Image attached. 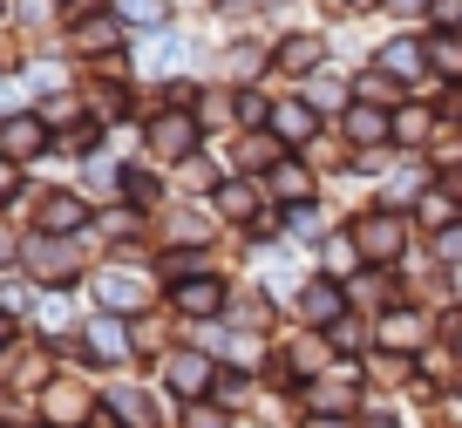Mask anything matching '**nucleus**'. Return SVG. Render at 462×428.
I'll list each match as a JSON object with an SVG mask.
<instances>
[{"instance_id":"nucleus-1","label":"nucleus","mask_w":462,"mask_h":428,"mask_svg":"<svg viewBox=\"0 0 462 428\" xmlns=\"http://www.w3.org/2000/svg\"><path fill=\"white\" fill-rule=\"evenodd\" d=\"M346 231H354V245H361L367 265H402L408 245H415V211H402V204H361V211L346 218Z\"/></svg>"},{"instance_id":"nucleus-2","label":"nucleus","mask_w":462,"mask_h":428,"mask_svg":"<svg viewBox=\"0 0 462 428\" xmlns=\"http://www.w3.org/2000/svg\"><path fill=\"white\" fill-rule=\"evenodd\" d=\"M198 143H204V116L198 109H157V116H150V129H143V150H150L157 171L190 163V157H198Z\"/></svg>"},{"instance_id":"nucleus-3","label":"nucleus","mask_w":462,"mask_h":428,"mask_svg":"<svg viewBox=\"0 0 462 428\" xmlns=\"http://www.w3.org/2000/svg\"><path fill=\"white\" fill-rule=\"evenodd\" d=\"M374 69H381V75H394V82H402L408 96L435 88V69H429V34H421V28H402V34H388V42L374 48Z\"/></svg>"},{"instance_id":"nucleus-4","label":"nucleus","mask_w":462,"mask_h":428,"mask_svg":"<svg viewBox=\"0 0 462 428\" xmlns=\"http://www.w3.org/2000/svg\"><path fill=\"white\" fill-rule=\"evenodd\" d=\"M374 347H381V354H408V360H421V354L435 347V313H421L415 300L388 306V313L374 320Z\"/></svg>"},{"instance_id":"nucleus-5","label":"nucleus","mask_w":462,"mask_h":428,"mask_svg":"<svg viewBox=\"0 0 462 428\" xmlns=\"http://www.w3.org/2000/svg\"><path fill=\"white\" fill-rule=\"evenodd\" d=\"M273 69L286 75V82H306V75L333 69V34L327 28H292L273 42Z\"/></svg>"},{"instance_id":"nucleus-6","label":"nucleus","mask_w":462,"mask_h":428,"mask_svg":"<svg viewBox=\"0 0 462 428\" xmlns=\"http://www.w3.org/2000/svg\"><path fill=\"white\" fill-rule=\"evenodd\" d=\"M292 313H300V327H319V333H327L333 320L354 313V300H346V279H333V272H306L300 293H292Z\"/></svg>"},{"instance_id":"nucleus-7","label":"nucleus","mask_w":462,"mask_h":428,"mask_svg":"<svg viewBox=\"0 0 462 428\" xmlns=\"http://www.w3.org/2000/svg\"><path fill=\"white\" fill-rule=\"evenodd\" d=\"M211 381H217V360L204 354V347H171V354H163V395L171 401H204L211 395Z\"/></svg>"},{"instance_id":"nucleus-8","label":"nucleus","mask_w":462,"mask_h":428,"mask_svg":"<svg viewBox=\"0 0 462 428\" xmlns=\"http://www.w3.org/2000/svg\"><path fill=\"white\" fill-rule=\"evenodd\" d=\"M292 401H300V414H361L367 408V387L354 381L346 368H327L319 381H306Z\"/></svg>"},{"instance_id":"nucleus-9","label":"nucleus","mask_w":462,"mask_h":428,"mask_svg":"<svg viewBox=\"0 0 462 428\" xmlns=\"http://www.w3.org/2000/svg\"><path fill=\"white\" fill-rule=\"evenodd\" d=\"M171 306L198 327V320H225L231 313V279L225 272H198V279H184V285H171Z\"/></svg>"},{"instance_id":"nucleus-10","label":"nucleus","mask_w":462,"mask_h":428,"mask_svg":"<svg viewBox=\"0 0 462 428\" xmlns=\"http://www.w3.org/2000/svg\"><path fill=\"white\" fill-rule=\"evenodd\" d=\"M265 129H273L286 150H300V157H306V150L327 136V116H319L306 96H279V102H273V123H265Z\"/></svg>"},{"instance_id":"nucleus-11","label":"nucleus","mask_w":462,"mask_h":428,"mask_svg":"<svg viewBox=\"0 0 462 428\" xmlns=\"http://www.w3.org/2000/svg\"><path fill=\"white\" fill-rule=\"evenodd\" d=\"M204 204H211L225 225H252V218H259L273 198H265L259 177H238V171H231V177H217V184H211V198H204Z\"/></svg>"},{"instance_id":"nucleus-12","label":"nucleus","mask_w":462,"mask_h":428,"mask_svg":"<svg viewBox=\"0 0 462 428\" xmlns=\"http://www.w3.org/2000/svg\"><path fill=\"white\" fill-rule=\"evenodd\" d=\"M333 129L346 150H394V109H381V102H354Z\"/></svg>"},{"instance_id":"nucleus-13","label":"nucleus","mask_w":462,"mask_h":428,"mask_svg":"<svg viewBox=\"0 0 462 428\" xmlns=\"http://www.w3.org/2000/svg\"><path fill=\"white\" fill-rule=\"evenodd\" d=\"M333 231H340V225H333V211H327L319 198H306V204H279V238L300 245V252H319Z\"/></svg>"},{"instance_id":"nucleus-14","label":"nucleus","mask_w":462,"mask_h":428,"mask_svg":"<svg viewBox=\"0 0 462 428\" xmlns=\"http://www.w3.org/2000/svg\"><path fill=\"white\" fill-rule=\"evenodd\" d=\"M88 293H96L102 313H143V306H150V279H143V272H130V265L96 272V279H88Z\"/></svg>"},{"instance_id":"nucleus-15","label":"nucleus","mask_w":462,"mask_h":428,"mask_svg":"<svg viewBox=\"0 0 462 428\" xmlns=\"http://www.w3.org/2000/svg\"><path fill=\"white\" fill-rule=\"evenodd\" d=\"M217 225H225V218H217L211 204H177V211L163 218V245H171V252H211Z\"/></svg>"},{"instance_id":"nucleus-16","label":"nucleus","mask_w":462,"mask_h":428,"mask_svg":"<svg viewBox=\"0 0 462 428\" xmlns=\"http://www.w3.org/2000/svg\"><path fill=\"white\" fill-rule=\"evenodd\" d=\"M82 354L102 360V368H123V360L136 354V333L123 327V313H102V320H88V327H82Z\"/></svg>"},{"instance_id":"nucleus-17","label":"nucleus","mask_w":462,"mask_h":428,"mask_svg":"<svg viewBox=\"0 0 462 428\" xmlns=\"http://www.w3.org/2000/svg\"><path fill=\"white\" fill-rule=\"evenodd\" d=\"M259 184H265V198H273V204H306V198H319V171L300 157V150H292L286 163H273Z\"/></svg>"},{"instance_id":"nucleus-18","label":"nucleus","mask_w":462,"mask_h":428,"mask_svg":"<svg viewBox=\"0 0 462 428\" xmlns=\"http://www.w3.org/2000/svg\"><path fill=\"white\" fill-rule=\"evenodd\" d=\"M346 300H354V313H388V306H402V285H394V265H361L354 279H346Z\"/></svg>"},{"instance_id":"nucleus-19","label":"nucleus","mask_w":462,"mask_h":428,"mask_svg":"<svg viewBox=\"0 0 462 428\" xmlns=\"http://www.w3.org/2000/svg\"><path fill=\"white\" fill-rule=\"evenodd\" d=\"M21 258H28V265L42 272L48 285H75V238H55V231H34V238L21 245Z\"/></svg>"},{"instance_id":"nucleus-20","label":"nucleus","mask_w":462,"mask_h":428,"mask_svg":"<svg viewBox=\"0 0 462 428\" xmlns=\"http://www.w3.org/2000/svg\"><path fill=\"white\" fill-rule=\"evenodd\" d=\"M292 150L273 136V129H238V143H231V171L238 177H265L273 163H286Z\"/></svg>"},{"instance_id":"nucleus-21","label":"nucleus","mask_w":462,"mask_h":428,"mask_svg":"<svg viewBox=\"0 0 462 428\" xmlns=\"http://www.w3.org/2000/svg\"><path fill=\"white\" fill-rule=\"evenodd\" d=\"M34 225L55 231V238H82L88 231V204L75 198V191H42V198H34Z\"/></svg>"},{"instance_id":"nucleus-22","label":"nucleus","mask_w":462,"mask_h":428,"mask_svg":"<svg viewBox=\"0 0 462 428\" xmlns=\"http://www.w3.org/2000/svg\"><path fill=\"white\" fill-rule=\"evenodd\" d=\"M442 136V116L435 109H421L415 96L402 102V109H394V150H402V157H429V143Z\"/></svg>"},{"instance_id":"nucleus-23","label":"nucleus","mask_w":462,"mask_h":428,"mask_svg":"<svg viewBox=\"0 0 462 428\" xmlns=\"http://www.w3.org/2000/svg\"><path fill=\"white\" fill-rule=\"evenodd\" d=\"M300 96L313 102L327 123H340L346 109H354V75H340V69H319V75H306L300 82Z\"/></svg>"},{"instance_id":"nucleus-24","label":"nucleus","mask_w":462,"mask_h":428,"mask_svg":"<svg viewBox=\"0 0 462 428\" xmlns=\"http://www.w3.org/2000/svg\"><path fill=\"white\" fill-rule=\"evenodd\" d=\"M42 150H48V123H42V109L7 116V123H0V157H7V163H28V157H42Z\"/></svg>"},{"instance_id":"nucleus-25","label":"nucleus","mask_w":462,"mask_h":428,"mask_svg":"<svg viewBox=\"0 0 462 428\" xmlns=\"http://www.w3.org/2000/svg\"><path fill=\"white\" fill-rule=\"evenodd\" d=\"M279 354H286V368L300 374V387H306V381H319V374L333 368V347H327V333H319V327H300L286 347H279Z\"/></svg>"},{"instance_id":"nucleus-26","label":"nucleus","mask_w":462,"mask_h":428,"mask_svg":"<svg viewBox=\"0 0 462 428\" xmlns=\"http://www.w3.org/2000/svg\"><path fill=\"white\" fill-rule=\"evenodd\" d=\"M327 347H333V360H367V354H374V320H367V313L333 320V327H327Z\"/></svg>"},{"instance_id":"nucleus-27","label":"nucleus","mask_w":462,"mask_h":428,"mask_svg":"<svg viewBox=\"0 0 462 428\" xmlns=\"http://www.w3.org/2000/svg\"><path fill=\"white\" fill-rule=\"evenodd\" d=\"M415 225L421 231H448V225H462V198L456 191H442V184H429L415 198Z\"/></svg>"},{"instance_id":"nucleus-28","label":"nucleus","mask_w":462,"mask_h":428,"mask_svg":"<svg viewBox=\"0 0 462 428\" xmlns=\"http://www.w3.org/2000/svg\"><path fill=\"white\" fill-rule=\"evenodd\" d=\"M259 395V374L252 368H238V360H217V381H211V401H225L231 414L245 408V401Z\"/></svg>"},{"instance_id":"nucleus-29","label":"nucleus","mask_w":462,"mask_h":428,"mask_svg":"<svg viewBox=\"0 0 462 428\" xmlns=\"http://www.w3.org/2000/svg\"><path fill=\"white\" fill-rule=\"evenodd\" d=\"M109 414H116V422H130V428H157V395H143V387H130V381H116V387H109Z\"/></svg>"},{"instance_id":"nucleus-30","label":"nucleus","mask_w":462,"mask_h":428,"mask_svg":"<svg viewBox=\"0 0 462 428\" xmlns=\"http://www.w3.org/2000/svg\"><path fill=\"white\" fill-rule=\"evenodd\" d=\"M265 69H273V55H265L259 42H231V48H225V82H231V88H252Z\"/></svg>"},{"instance_id":"nucleus-31","label":"nucleus","mask_w":462,"mask_h":428,"mask_svg":"<svg viewBox=\"0 0 462 428\" xmlns=\"http://www.w3.org/2000/svg\"><path fill=\"white\" fill-rule=\"evenodd\" d=\"M313 258H319V272H333V279H354V272H361V265H367V258H361V245H354V231H346V225H340V231H333V238H327V245H319V252H313Z\"/></svg>"},{"instance_id":"nucleus-32","label":"nucleus","mask_w":462,"mask_h":428,"mask_svg":"<svg viewBox=\"0 0 462 428\" xmlns=\"http://www.w3.org/2000/svg\"><path fill=\"white\" fill-rule=\"evenodd\" d=\"M354 102H381V109H402L408 88L394 82V75H381L374 61H367V69H354Z\"/></svg>"},{"instance_id":"nucleus-33","label":"nucleus","mask_w":462,"mask_h":428,"mask_svg":"<svg viewBox=\"0 0 462 428\" xmlns=\"http://www.w3.org/2000/svg\"><path fill=\"white\" fill-rule=\"evenodd\" d=\"M429 34V69H435V82H462V34H448V28H421Z\"/></svg>"},{"instance_id":"nucleus-34","label":"nucleus","mask_w":462,"mask_h":428,"mask_svg":"<svg viewBox=\"0 0 462 428\" xmlns=\"http://www.w3.org/2000/svg\"><path fill=\"white\" fill-rule=\"evenodd\" d=\"M171 14H177V0H116V21H123V28H143V34L171 28Z\"/></svg>"},{"instance_id":"nucleus-35","label":"nucleus","mask_w":462,"mask_h":428,"mask_svg":"<svg viewBox=\"0 0 462 428\" xmlns=\"http://www.w3.org/2000/svg\"><path fill=\"white\" fill-rule=\"evenodd\" d=\"M361 374H367V387H408V381H415V360H408V354H381V347H374V354L361 360Z\"/></svg>"},{"instance_id":"nucleus-36","label":"nucleus","mask_w":462,"mask_h":428,"mask_svg":"<svg viewBox=\"0 0 462 428\" xmlns=\"http://www.w3.org/2000/svg\"><path fill=\"white\" fill-rule=\"evenodd\" d=\"M273 102L279 96H265L259 82H252V88H231V123H238V129H265V123H273Z\"/></svg>"},{"instance_id":"nucleus-37","label":"nucleus","mask_w":462,"mask_h":428,"mask_svg":"<svg viewBox=\"0 0 462 428\" xmlns=\"http://www.w3.org/2000/svg\"><path fill=\"white\" fill-rule=\"evenodd\" d=\"M116 42H123V21H116V14L75 21V48H88V55H96V48H116Z\"/></svg>"},{"instance_id":"nucleus-38","label":"nucleus","mask_w":462,"mask_h":428,"mask_svg":"<svg viewBox=\"0 0 462 428\" xmlns=\"http://www.w3.org/2000/svg\"><path fill=\"white\" fill-rule=\"evenodd\" d=\"M184 428H238V414L204 395V401H184Z\"/></svg>"},{"instance_id":"nucleus-39","label":"nucleus","mask_w":462,"mask_h":428,"mask_svg":"<svg viewBox=\"0 0 462 428\" xmlns=\"http://www.w3.org/2000/svg\"><path fill=\"white\" fill-rule=\"evenodd\" d=\"M123 198L143 211V204H157V198H163V177H157V171H123Z\"/></svg>"},{"instance_id":"nucleus-40","label":"nucleus","mask_w":462,"mask_h":428,"mask_svg":"<svg viewBox=\"0 0 462 428\" xmlns=\"http://www.w3.org/2000/svg\"><path fill=\"white\" fill-rule=\"evenodd\" d=\"M429 258H435V265H462V225H448V231H429Z\"/></svg>"},{"instance_id":"nucleus-41","label":"nucleus","mask_w":462,"mask_h":428,"mask_svg":"<svg viewBox=\"0 0 462 428\" xmlns=\"http://www.w3.org/2000/svg\"><path fill=\"white\" fill-rule=\"evenodd\" d=\"M435 347L462 360V306H448V313H435Z\"/></svg>"},{"instance_id":"nucleus-42","label":"nucleus","mask_w":462,"mask_h":428,"mask_svg":"<svg viewBox=\"0 0 462 428\" xmlns=\"http://www.w3.org/2000/svg\"><path fill=\"white\" fill-rule=\"evenodd\" d=\"M381 14H388V21H402V28H415V21L429 28V0H381Z\"/></svg>"},{"instance_id":"nucleus-43","label":"nucleus","mask_w":462,"mask_h":428,"mask_svg":"<svg viewBox=\"0 0 462 428\" xmlns=\"http://www.w3.org/2000/svg\"><path fill=\"white\" fill-rule=\"evenodd\" d=\"M429 28H448V34H462V0H429Z\"/></svg>"},{"instance_id":"nucleus-44","label":"nucleus","mask_w":462,"mask_h":428,"mask_svg":"<svg viewBox=\"0 0 462 428\" xmlns=\"http://www.w3.org/2000/svg\"><path fill=\"white\" fill-rule=\"evenodd\" d=\"M177 61H184V42H171V34H163V42H150V69H157V75H171Z\"/></svg>"},{"instance_id":"nucleus-45","label":"nucleus","mask_w":462,"mask_h":428,"mask_svg":"<svg viewBox=\"0 0 462 428\" xmlns=\"http://www.w3.org/2000/svg\"><path fill=\"white\" fill-rule=\"evenodd\" d=\"M435 116H442L448 129H462V82H448V88H442V109H435Z\"/></svg>"},{"instance_id":"nucleus-46","label":"nucleus","mask_w":462,"mask_h":428,"mask_svg":"<svg viewBox=\"0 0 462 428\" xmlns=\"http://www.w3.org/2000/svg\"><path fill=\"white\" fill-rule=\"evenodd\" d=\"M300 428H361V414H300Z\"/></svg>"},{"instance_id":"nucleus-47","label":"nucleus","mask_w":462,"mask_h":428,"mask_svg":"<svg viewBox=\"0 0 462 428\" xmlns=\"http://www.w3.org/2000/svg\"><path fill=\"white\" fill-rule=\"evenodd\" d=\"M88 14H102V0H61V21H69V28L88 21Z\"/></svg>"},{"instance_id":"nucleus-48","label":"nucleus","mask_w":462,"mask_h":428,"mask_svg":"<svg viewBox=\"0 0 462 428\" xmlns=\"http://www.w3.org/2000/svg\"><path fill=\"white\" fill-rule=\"evenodd\" d=\"M361 428H408L394 408H361Z\"/></svg>"},{"instance_id":"nucleus-49","label":"nucleus","mask_w":462,"mask_h":428,"mask_svg":"<svg viewBox=\"0 0 462 428\" xmlns=\"http://www.w3.org/2000/svg\"><path fill=\"white\" fill-rule=\"evenodd\" d=\"M14 191H21V163H7V157H0V204L14 198Z\"/></svg>"},{"instance_id":"nucleus-50","label":"nucleus","mask_w":462,"mask_h":428,"mask_svg":"<svg viewBox=\"0 0 462 428\" xmlns=\"http://www.w3.org/2000/svg\"><path fill=\"white\" fill-rule=\"evenodd\" d=\"M0 258H14V238H7V231H0Z\"/></svg>"},{"instance_id":"nucleus-51","label":"nucleus","mask_w":462,"mask_h":428,"mask_svg":"<svg viewBox=\"0 0 462 428\" xmlns=\"http://www.w3.org/2000/svg\"><path fill=\"white\" fill-rule=\"evenodd\" d=\"M0 347H7V313H0Z\"/></svg>"}]
</instances>
